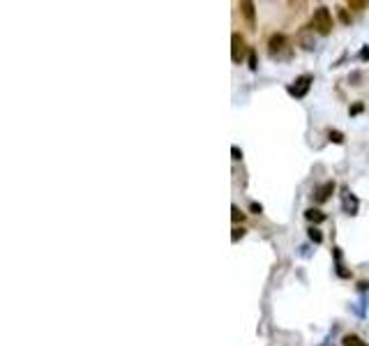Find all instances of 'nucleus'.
<instances>
[{"label": "nucleus", "instance_id": "20", "mask_svg": "<svg viewBox=\"0 0 369 346\" xmlns=\"http://www.w3.org/2000/svg\"><path fill=\"white\" fill-rule=\"evenodd\" d=\"M360 56H362V58L367 60V58H369V48H362V54H360Z\"/></svg>", "mask_w": 369, "mask_h": 346}, {"label": "nucleus", "instance_id": "18", "mask_svg": "<svg viewBox=\"0 0 369 346\" xmlns=\"http://www.w3.org/2000/svg\"><path fill=\"white\" fill-rule=\"evenodd\" d=\"M340 18L344 21V24H351V18H348V14H346V10H342L340 12Z\"/></svg>", "mask_w": 369, "mask_h": 346}, {"label": "nucleus", "instance_id": "19", "mask_svg": "<svg viewBox=\"0 0 369 346\" xmlns=\"http://www.w3.org/2000/svg\"><path fill=\"white\" fill-rule=\"evenodd\" d=\"M360 111H362V104H356V106L351 108V114H353V116H356V114H360Z\"/></svg>", "mask_w": 369, "mask_h": 346}, {"label": "nucleus", "instance_id": "4", "mask_svg": "<svg viewBox=\"0 0 369 346\" xmlns=\"http://www.w3.org/2000/svg\"><path fill=\"white\" fill-rule=\"evenodd\" d=\"M244 56V40L240 32H233L231 35V58L233 62H240Z\"/></svg>", "mask_w": 369, "mask_h": 346}, {"label": "nucleus", "instance_id": "13", "mask_svg": "<svg viewBox=\"0 0 369 346\" xmlns=\"http://www.w3.org/2000/svg\"><path fill=\"white\" fill-rule=\"evenodd\" d=\"M242 236H244V228H238V226H236V228H233V236H231V240H233V242H238V240L242 238Z\"/></svg>", "mask_w": 369, "mask_h": 346}, {"label": "nucleus", "instance_id": "12", "mask_svg": "<svg viewBox=\"0 0 369 346\" xmlns=\"http://www.w3.org/2000/svg\"><path fill=\"white\" fill-rule=\"evenodd\" d=\"M310 240H312V242H321V240H323L321 231H318V228H310Z\"/></svg>", "mask_w": 369, "mask_h": 346}, {"label": "nucleus", "instance_id": "15", "mask_svg": "<svg viewBox=\"0 0 369 346\" xmlns=\"http://www.w3.org/2000/svg\"><path fill=\"white\" fill-rule=\"evenodd\" d=\"M256 67H258V62H256V54L250 51V70H256Z\"/></svg>", "mask_w": 369, "mask_h": 346}, {"label": "nucleus", "instance_id": "2", "mask_svg": "<svg viewBox=\"0 0 369 346\" xmlns=\"http://www.w3.org/2000/svg\"><path fill=\"white\" fill-rule=\"evenodd\" d=\"M312 28H316L321 35H328L332 30V14L328 7H316L314 16H312Z\"/></svg>", "mask_w": 369, "mask_h": 346}, {"label": "nucleus", "instance_id": "11", "mask_svg": "<svg viewBox=\"0 0 369 346\" xmlns=\"http://www.w3.org/2000/svg\"><path fill=\"white\" fill-rule=\"evenodd\" d=\"M231 217H233V222H242L244 220V212H240L238 206H233V208H231Z\"/></svg>", "mask_w": 369, "mask_h": 346}, {"label": "nucleus", "instance_id": "16", "mask_svg": "<svg viewBox=\"0 0 369 346\" xmlns=\"http://www.w3.org/2000/svg\"><path fill=\"white\" fill-rule=\"evenodd\" d=\"M250 210H252V212H254V215H261V212H263L261 203H252V206H250Z\"/></svg>", "mask_w": 369, "mask_h": 346}, {"label": "nucleus", "instance_id": "10", "mask_svg": "<svg viewBox=\"0 0 369 346\" xmlns=\"http://www.w3.org/2000/svg\"><path fill=\"white\" fill-rule=\"evenodd\" d=\"M328 136H330V141H332V144H344V134H342V132H337V130H330L328 132Z\"/></svg>", "mask_w": 369, "mask_h": 346}, {"label": "nucleus", "instance_id": "8", "mask_svg": "<svg viewBox=\"0 0 369 346\" xmlns=\"http://www.w3.org/2000/svg\"><path fill=\"white\" fill-rule=\"evenodd\" d=\"M304 217L310 222H314V224H321V222H326V215H323L321 210H316V208H310L307 212H304Z\"/></svg>", "mask_w": 369, "mask_h": 346}, {"label": "nucleus", "instance_id": "14", "mask_svg": "<svg viewBox=\"0 0 369 346\" xmlns=\"http://www.w3.org/2000/svg\"><path fill=\"white\" fill-rule=\"evenodd\" d=\"M348 7H351V10H362V7H367V2H358V0H351V2H348Z\"/></svg>", "mask_w": 369, "mask_h": 346}, {"label": "nucleus", "instance_id": "9", "mask_svg": "<svg viewBox=\"0 0 369 346\" xmlns=\"http://www.w3.org/2000/svg\"><path fill=\"white\" fill-rule=\"evenodd\" d=\"M342 344H344V346H369L367 342H362L358 334H346L344 340H342Z\"/></svg>", "mask_w": 369, "mask_h": 346}, {"label": "nucleus", "instance_id": "7", "mask_svg": "<svg viewBox=\"0 0 369 346\" xmlns=\"http://www.w3.org/2000/svg\"><path fill=\"white\" fill-rule=\"evenodd\" d=\"M240 10H242L244 18H247V24H250V26H254V5L244 0V2H240Z\"/></svg>", "mask_w": 369, "mask_h": 346}, {"label": "nucleus", "instance_id": "17", "mask_svg": "<svg viewBox=\"0 0 369 346\" xmlns=\"http://www.w3.org/2000/svg\"><path fill=\"white\" fill-rule=\"evenodd\" d=\"M231 155H233V160H236V162L242 160V152L238 150V146H233V148H231Z\"/></svg>", "mask_w": 369, "mask_h": 346}, {"label": "nucleus", "instance_id": "5", "mask_svg": "<svg viewBox=\"0 0 369 346\" xmlns=\"http://www.w3.org/2000/svg\"><path fill=\"white\" fill-rule=\"evenodd\" d=\"M334 192V182L332 180H328V182H323L321 187H316V192H314V198L318 203H323V201H328L330 198V194Z\"/></svg>", "mask_w": 369, "mask_h": 346}, {"label": "nucleus", "instance_id": "3", "mask_svg": "<svg viewBox=\"0 0 369 346\" xmlns=\"http://www.w3.org/2000/svg\"><path fill=\"white\" fill-rule=\"evenodd\" d=\"M312 81H314V76H312V74H304V76H300L298 81H296V86H288V92L296 97H304L312 86Z\"/></svg>", "mask_w": 369, "mask_h": 346}, {"label": "nucleus", "instance_id": "6", "mask_svg": "<svg viewBox=\"0 0 369 346\" xmlns=\"http://www.w3.org/2000/svg\"><path fill=\"white\" fill-rule=\"evenodd\" d=\"M298 42H300V46H302V48H314V35H312L310 30H300Z\"/></svg>", "mask_w": 369, "mask_h": 346}, {"label": "nucleus", "instance_id": "1", "mask_svg": "<svg viewBox=\"0 0 369 346\" xmlns=\"http://www.w3.org/2000/svg\"><path fill=\"white\" fill-rule=\"evenodd\" d=\"M270 58L272 60H286L291 58V48H288V40H286L284 32H274L272 37H270Z\"/></svg>", "mask_w": 369, "mask_h": 346}]
</instances>
